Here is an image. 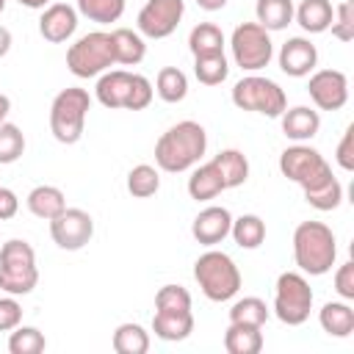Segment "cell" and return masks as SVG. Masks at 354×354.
<instances>
[{"label": "cell", "mask_w": 354, "mask_h": 354, "mask_svg": "<svg viewBox=\"0 0 354 354\" xmlns=\"http://www.w3.org/2000/svg\"><path fill=\"white\" fill-rule=\"evenodd\" d=\"M111 64H116V58H113V39L105 30H91V33L80 36L66 50V66H69V72L75 77L102 75Z\"/></svg>", "instance_id": "ba28073f"}, {"label": "cell", "mask_w": 354, "mask_h": 354, "mask_svg": "<svg viewBox=\"0 0 354 354\" xmlns=\"http://www.w3.org/2000/svg\"><path fill=\"white\" fill-rule=\"evenodd\" d=\"M310 310H313V290L304 274L282 271L277 277V290H274V315L288 326H301L310 318Z\"/></svg>", "instance_id": "9c48e42d"}, {"label": "cell", "mask_w": 354, "mask_h": 354, "mask_svg": "<svg viewBox=\"0 0 354 354\" xmlns=\"http://www.w3.org/2000/svg\"><path fill=\"white\" fill-rule=\"evenodd\" d=\"M75 30H77V11L69 3H50L39 17V33L53 44L66 41Z\"/></svg>", "instance_id": "2e32d148"}, {"label": "cell", "mask_w": 354, "mask_h": 354, "mask_svg": "<svg viewBox=\"0 0 354 354\" xmlns=\"http://www.w3.org/2000/svg\"><path fill=\"white\" fill-rule=\"evenodd\" d=\"M47 340L36 326H14L8 337V351L11 354H39L44 351Z\"/></svg>", "instance_id": "d590c367"}, {"label": "cell", "mask_w": 354, "mask_h": 354, "mask_svg": "<svg viewBox=\"0 0 354 354\" xmlns=\"http://www.w3.org/2000/svg\"><path fill=\"white\" fill-rule=\"evenodd\" d=\"M155 91H158V97L163 102H171V105L174 102H183L185 94H188V77H185V72L177 69V66H163L158 72V77H155Z\"/></svg>", "instance_id": "f546056e"}, {"label": "cell", "mask_w": 354, "mask_h": 354, "mask_svg": "<svg viewBox=\"0 0 354 354\" xmlns=\"http://www.w3.org/2000/svg\"><path fill=\"white\" fill-rule=\"evenodd\" d=\"M335 158H337V166H340V169H346V171L354 169V127H348V130L343 133Z\"/></svg>", "instance_id": "b9f144b4"}, {"label": "cell", "mask_w": 354, "mask_h": 354, "mask_svg": "<svg viewBox=\"0 0 354 354\" xmlns=\"http://www.w3.org/2000/svg\"><path fill=\"white\" fill-rule=\"evenodd\" d=\"M266 321H268V307L257 296H243L230 307V324H249L263 329Z\"/></svg>", "instance_id": "d6a6232c"}, {"label": "cell", "mask_w": 354, "mask_h": 354, "mask_svg": "<svg viewBox=\"0 0 354 354\" xmlns=\"http://www.w3.org/2000/svg\"><path fill=\"white\" fill-rule=\"evenodd\" d=\"M230 235L235 238V243L241 249H257L266 241V221L260 216H254V213H246L241 218H232Z\"/></svg>", "instance_id": "4dcf8cb0"}, {"label": "cell", "mask_w": 354, "mask_h": 354, "mask_svg": "<svg viewBox=\"0 0 354 354\" xmlns=\"http://www.w3.org/2000/svg\"><path fill=\"white\" fill-rule=\"evenodd\" d=\"M185 14L183 0H147L138 11V33L147 39H166L177 30Z\"/></svg>", "instance_id": "4fadbf2b"}, {"label": "cell", "mask_w": 354, "mask_h": 354, "mask_svg": "<svg viewBox=\"0 0 354 354\" xmlns=\"http://www.w3.org/2000/svg\"><path fill=\"white\" fill-rule=\"evenodd\" d=\"M196 6L205 8V11H218V8L227 6V0H196Z\"/></svg>", "instance_id": "f6af8a7d"}, {"label": "cell", "mask_w": 354, "mask_h": 354, "mask_svg": "<svg viewBox=\"0 0 354 354\" xmlns=\"http://www.w3.org/2000/svg\"><path fill=\"white\" fill-rule=\"evenodd\" d=\"M194 279L210 301H230L241 290V271H238L235 260L216 249L196 257Z\"/></svg>", "instance_id": "277c9868"}, {"label": "cell", "mask_w": 354, "mask_h": 354, "mask_svg": "<svg viewBox=\"0 0 354 354\" xmlns=\"http://www.w3.org/2000/svg\"><path fill=\"white\" fill-rule=\"evenodd\" d=\"M279 171L296 185H301L307 205L315 210H335L343 202V185L332 174V166L318 149L307 144L288 147L279 155Z\"/></svg>", "instance_id": "6da1fadb"}, {"label": "cell", "mask_w": 354, "mask_h": 354, "mask_svg": "<svg viewBox=\"0 0 354 354\" xmlns=\"http://www.w3.org/2000/svg\"><path fill=\"white\" fill-rule=\"evenodd\" d=\"M213 163H216L221 180H224V188H238L249 177V160L241 149H221L213 158Z\"/></svg>", "instance_id": "d4e9b609"}, {"label": "cell", "mask_w": 354, "mask_h": 354, "mask_svg": "<svg viewBox=\"0 0 354 354\" xmlns=\"http://www.w3.org/2000/svg\"><path fill=\"white\" fill-rule=\"evenodd\" d=\"M17 210H19V199H17V194H14L11 188H3V185H0V221L14 218Z\"/></svg>", "instance_id": "7bdbcfd3"}, {"label": "cell", "mask_w": 354, "mask_h": 354, "mask_svg": "<svg viewBox=\"0 0 354 354\" xmlns=\"http://www.w3.org/2000/svg\"><path fill=\"white\" fill-rule=\"evenodd\" d=\"M111 343H113L116 354H147L149 351V332L141 324H119Z\"/></svg>", "instance_id": "f1b7e54d"}, {"label": "cell", "mask_w": 354, "mask_h": 354, "mask_svg": "<svg viewBox=\"0 0 354 354\" xmlns=\"http://www.w3.org/2000/svg\"><path fill=\"white\" fill-rule=\"evenodd\" d=\"M279 122H282V133L288 136V138H293V141H310L318 130H321V116H318V111H313V108H307V105H296V108H285L282 111V116H279Z\"/></svg>", "instance_id": "ac0fdd59"}, {"label": "cell", "mask_w": 354, "mask_h": 354, "mask_svg": "<svg viewBox=\"0 0 354 354\" xmlns=\"http://www.w3.org/2000/svg\"><path fill=\"white\" fill-rule=\"evenodd\" d=\"M224 348L230 354H257L263 348V332H260V326L230 324L227 332H224Z\"/></svg>", "instance_id": "484cf974"}, {"label": "cell", "mask_w": 354, "mask_h": 354, "mask_svg": "<svg viewBox=\"0 0 354 354\" xmlns=\"http://www.w3.org/2000/svg\"><path fill=\"white\" fill-rule=\"evenodd\" d=\"M25 205H28V210H30L36 218L50 221V218H55V216L66 207V196H64V191L55 188V185H36V188L28 194Z\"/></svg>", "instance_id": "44dd1931"}, {"label": "cell", "mask_w": 354, "mask_h": 354, "mask_svg": "<svg viewBox=\"0 0 354 354\" xmlns=\"http://www.w3.org/2000/svg\"><path fill=\"white\" fill-rule=\"evenodd\" d=\"M152 332L160 340H185L194 332V313L183 310V313H171V310H155L152 315Z\"/></svg>", "instance_id": "d6986e66"}, {"label": "cell", "mask_w": 354, "mask_h": 354, "mask_svg": "<svg viewBox=\"0 0 354 354\" xmlns=\"http://www.w3.org/2000/svg\"><path fill=\"white\" fill-rule=\"evenodd\" d=\"M194 75L202 86H218L227 80L230 75V64L224 58V53H213V55H199L194 58Z\"/></svg>", "instance_id": "1f68e13d"}, {"label": "cell", "mask_w": 354, "mask_h": 354, "mask_svg": "<svg viewBox=\"0 0 354 354\" xmlns=\"http://www.w3.org/2000/svg\"><path fill=\"white\" fill-rule=\"evenodd\" d=\"M254 14L266 30H282L293 22V0H257Z\"/></svg>", "instance_id": "83f0119b"}, {"label": "cell", "mask_w": 354, "mask_h": 354, "mask_svg": "<svg viewBox=\"0 0 354 354\" xmlns=\"http://www.w3.org/2000/svg\"><path fill=\"white\" fill-rule=\"evenodd\" d=\"M230 227H232V216L227 207H218V205H210L205 207L194 224H191V235L202 243V246H216L221 243L227 235H230Z\"/></svg>", "instance_id": "e0dca14e"}, {"label": "cell", "mask_w": 354, "mask_h": 354, "mask_svg": "<svg viewBox=\"0 0 354 354\" xmlns=\"http://www.w3.org/2000/svg\"><path fill=\"white\" fill-rule=\"evenodd\" d=\"M77 11L91 22H116L124 14V0H77Z\"/></svg>", "instance_id": "e575fe53"}, {"label": "cell", "mask_w": 354, "mask_h": 354, "mask_svg": "<svg viewBox=\"0 0 354 354\" xmlns=\"http://www.w3.org/2000/svg\"><path fill=\"white\" fill-rule=\"evenodd\" d=\"M155 310H171V313L191 310V293L183 285H163L155 293Z\"/></svg>", "instance_id": "74e56055"}, {"label": "cell", "mask_w": 354, "mask_h": 354, "mask_svg": "<svg viewBox=\"0 0 354 354\" xmlns=\"http://www.w3.org/2000/svg\"><path fill=\"white\" fill-rule=\"evenodd\" d=\"M335 257H337L335 232L324 221H301L293 230V260L304 274L321 277L332 271Z\"/></svg>", "instance_id": "3957f363"}, {"label": "cell", "mask_w": 354, "mask_h": 354, "mask_svg": "<svg viewBox=\"0 0 354 354\" xmlns=\"http://www.w3.org/2000/svg\"><path fill=\"white\" fill-rule=\"evenodd\" d=\"M158 188H160V174H158L155 166L138 163V166L130 169V174H127V191L136 199H147V196L158 194Z\"/></svg>", "instance_id": "836d02e7"}, {"label": "cell", "mask_w": 354, "mask_h": 354, "mask_svg": "<svg viewBox=\"0 0 354 354\" xmlns=\"http://www.w3.org/2000/svg\"><path fill=\"white\" fill-rule=\"evenodd\" d=\"M315 64H318V50H315V44H313L310 39H304V36L288 39V41L282 44V50H279V69H282L285 75H290V77H304V75H310V72L315 69Z\"/></svg>", "instance_id": "9a60e30c"}, {"label": "cell", "mask_w": 354, "mask_h": 354, "mask_svg": "<svg viewBox=\"0 0 354 354\" xmlns=\"http://www.w3.org/2000/svg\"><path fill=\"white\" fill-rule=\"evenodd\" d=\"M332 36L340 39V41H351L354 39V8H351V0H343L337 8H335V17H332Z\"/></svg>", "instance_id": "f35d334b"}, {"label": "cell", "mask_w": 354, "mask_h": 354, "mask_svg": "<svg viewBox=\"0 0 354 354\" xmlns=\"http://www.w3.org/2000/svg\"><path fill=\"white\" fill-rule=\"evenodd\" d=\"M111 39H113V58H116V64L136 66V64L144 61L147 44H144L141 33H136L130 28H116V30H111Z\"/></svg>", "instance_id": "603a6c76"}, {"label": "cell", "mask_w": 354, "mask_h": 354, "mask_svg": "<svg viewBox=\"0 0 354 354\" xmlns=\"http://www.w3.org/2000/svg\"><path fill=\"white\" fill-rule=\"evenodd\" d=\"M3 8H6V0H0V14H3Z\"/></svg>", "instance_id": "c3c4849f"}, {"label": "cell", "mask_w": 354, "mask_h": 354, "mask_svg": "<svg viewBox=\"0 0 354 354\" xmlns=\"http://www.w3.org/2000/svg\"><path fill=\"white\" fill-rule=\"evenodd\" d=\"M230 47H232V58L241 69L246 72H257L263 66H268L271 55H274V44H271V36L263 25L257 22H241L235 30H232V39H230Z\"/></svg>", "instance_id": "8fae6325"}, {"label": "cell", "mask_w": 354, "mask_h": 354, "mask_svg": "<svg viewBox=\"0 0 354 354\" xmlns=\"http://www.w3.org/2000/svg\"><path fill=\"white\" fill-rule=\"evenodd\" d=\"M221 191H227V188H224V180H221V174H218V169H216L213 160L202 163V166L194 169V174L188 177V194H191V199H196V202L216 199Z\"/></svg>", "instance_id": "ffe728a7"}, {"label": "cell", "mask_w": 354, "mask_h": 354, "mask_svg": "<svg viewBox=\"0 0 354 354\" xmlns=\"http://www.w3.org/2000/svg\"><path fill=\"white\" fill-rule=\"evenodd\" d=\"M8 111H11V100H8L6 94H0V122H6Z\"/></svg>", "instance_id": "bcb514c9"}, {"label": "cell", "mask_w": 354, "mask_h": 354, "mask_svg": "<svg viewBox=\"0 0 354 354\" xmlns=\"http://www.w3.org/2000/svg\"><path fill=\"white\" fill-rule=\"evenodd\" d=\"M50 235L58 249L77 252L94 235V218L80 207H64L55 218H50Z\"/></svg>", "instance_id": "7c38bea8"}, {"label": "cell", "mask_w": 354, "mask_h": 354, "mask_svg": "<svg viewBox=\"0 0 354 354\" xmlns=\"http://www.w3.org/2000/svg\"><path fill=\"white\" fill-rule=\"evenodd\" d=\"M188 47L194 53V58L199 55H213V53H224V33L218 25L213 22H199L191 28L188 33Z\"/></svg>", "instance_id": "4316f807"}, {"label": "cell", "mask_w": 354, "mask_h": 354, "mask_svg": "<svg viewBox=\"0 0 354 354\" xmlns=\"http://www.w3.org/2000/svg\"><path fill=\"white\" fill-rule=\"evenodd\" d=\"M310 100L321 111H340L348 102V77L340 69H318L307 83Z\"/></svg>", "instance_id": "5bb4252c"}, {"label": "cell", "mask_w": 354, "mask_h": 354, "mask_svg": "<svg viewBox=\"0 0 354 354\" xmlns=\"http://www.w3.org/2000/svg\"><path fill=\"white\" fill-rule=\"evenodd\" d=\"M25 152V136L17 124L11 122H0V163H14L19 160Z\"/></svg>", "instance_id": "8d00e7d4"}, {"label": "cell", "mask_w": 354, "mask_h": 354, "mask_svg": "<svg viewBox=\"0 0 354 354\" xmlns=\"http://www.w3.org/2000/svg\"><path fill=\"white\" fill-rule=\"evenodd\" d=\"M19 6H25V8H44V6H50V0H17Z\"/></svg>", "instance_id": "7dc6e473"}, {"label": "cell", "mask_w": 354, "mask_h": 354, "mask_svg": "<svg viewBox=\"0 0 354 354\" xmlns=\"http://www.w3.org/2000/svg\"><path fill=\"white\" fill-rule=\"evenodd\" d=\"M39 268H36V252L28 241L11 238L0 246V290L11 296H25L36 288Z\"/></svg>", "instance_id": "8992f818"}, {"label": "cell", "mask_w": 354, "mask_h": 354, "mask_svg": "<svg viewBox=\"0 0 354 354\" xmlns=\"http://www.w3.org/2000/svg\"><path fill=\"white\" fill-rule=\"evenodd\" d=\"M91 108V97L86 88H64L55 94L50 105V130L61 144H77L86 127V113Z\"/></svg>", "instance_id": "52a82bcc"}, {"label": "cell", "mask_w": 354, "mask_h": 354, "mask_svg": "<svg viewBox=\"0 0 354 354\" xmlns=\"http://www.w3.org/2000/svg\"><path fill=\"white\" fill-rule=\"evenodd\" d=\"M97 100L105 108H127V111H144L152 102V83L144 75L111 69L97 80Z\"/></svg>", "instance_id": "5b68a950"}, {"label": "cell", "mask_w": 354, "mask_h": 354, "mask_svg": "<svg viewBox=\"0 0 354 354\" xmlns=\"http://www.w3.org/2000/svg\"><path fill=\"white\" fill-rule=\"evenodd\" d=\"M335 290H337L340 299H346V301L354 299V263H351V260L337 268V274H335Z\"/></svg>", "instance_id": "60d3db41"}, {"label": "cell", "mask_w": 354, "mask_h": 354, "mask_svg": "<svg viewBox=\"0 0 354 354\" xmlns=\"http://www.w3.org/2000/svg\"><path fill=\"white\" fill-rule=\"evenodd\" d=\"M321 329L332 337H348L354 332V310L346 301H326L318 313Z\"/></svg>", "instance_id": "cb8c5ba5"}, {"label": "cell", "mask_w": 354, "mask_h": 354, "mask_svg": "<svg viewBox=\"0 0 354 354\" xmlns=\"http://www.w3.org/2000/svg\"><path fill=\"white\" fill-rule=\"evenodd\" d=\"M293 17L307 33H324L332 25L335 8L329 0H301L299 8H293Z\"/></svg>", "instance_id": "7402d4cb"}, {"label": "cell", "mask_w": 354, "mask_h": 354, "mask_svg": "<svg viewBox=\"0 0 354 354\" xmlns=\"http://www.w3.org/2000/svg\"><path fill=\"white\" fill-rule=\"evenodd\" d=\"M22 324V307L17 299H0V332H11Z\"/></svg>", "instance_id": "ab89813d"}, {"label": "cell", "mask_w": 354, "mask_h": 354, "mask_svg": "<svg viewBox=\"0 0 354 354\" xmlns=\"http://www.w3.org/2000/svg\"><path fill=\"white\" fill-rule=\"evenodd\" d=\"M207 149V133L199 122H177L171 124L155 144V163L158 169L169 171V174H180L188 171L191 166L199 163V158Z\"/></svg>", "instance_id": "7a4b0ae2"}, {"label": "cell", "mask_w": 354, "mask_h": 354, "mask_svg": "<svg viewBox=\"0 0 354 354\" xmlns=\"http://www.w3.org/2000/svg\"><path fill=\"white\" fill-rule=\"evenodd\" d=\"M232 102L241 111H254V113H263V116H271V119H279L282 111L288 108L285 91L274 80L260 77V75L241 77L232 86Z\"/></svg>", "instance_id": "30bf717a"}, {"label": "cell", "mask_w": 354, "mask_h": 354, "mask_svg": "<svg viewBox=\"0 0 354 354\" xmlns=\"http://www.w3.org/2000/svg\"><path fill=\"white\" fill-rule=\"evenodd\" d=\"M8 50H11V30L0 25V58H3Z\"/></svg>", "instance_id": "ee69618b"}]
</instances>
